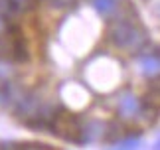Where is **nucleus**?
Wrapping results in <instances>:
<instances>
[{
  "label": "nucleus",
  "instance_id": "1",
  "mask_svg": "<svg viewBox=\"0 0 160 150\" xmlns=\"http://www.w3.org/2000/svg\"><path fill=\"white\" fill-rule=\"evenodd\" d=\"M0 112L58 144L150 134L160 118L156 24L138 0H0Z\"/></svg>",
  "mask_w": 160,
  "mask_h": 150
},
{
  "label": "nucleus",
  "instance_id": "2",
  "mask_svg": "<svg viewBox=\"0 0 160 150\" xmlns=\"http://www.w3.org/2000/svg\"><path fill=\"white\" fill-rule=\"evenodd\" d=\"M138 4L146 10V14L150 16V20L156 24V18H158V0H138Z\"/></svg>",
  "mask_w": 160,
  "mask_h": 150
}]
</instances>
